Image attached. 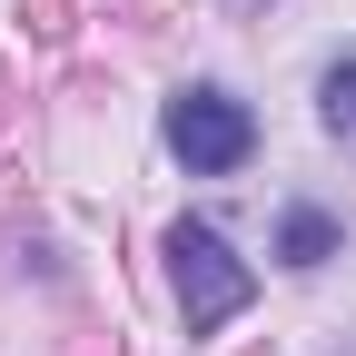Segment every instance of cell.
<instances>
[{
	"mask_svg": "<svg viewBox=\"0 0 356 356\" xmlns=\"http://www.w3.org/2000/svg\"><path fill=\"white\" fill-rule=\"evenodd\" d=\"M168 277H178V307H188V337H218V327L257 297V267L218 238V228H198V218L168 228Z\"/></svg>",
	"mask_w": 356,
	"mask_h": 356,
	"instance_id": "1",
	"label": "cell"
},
{
	"mask_svg": "<svg viewBox=\"0 0 356 356\" xmlns=\"http://www.w3.org/2000/svg\"><path fill=\"white\" fill-rule=\"evenodd\" d=\"M168 149L188 159L198 178H228L257 149V119L228 99V89H178V99H168Z\"/></svg>",
	"mask_w": 356,
	"mask_h": 356,
	"instance_id": "2",
	"label": "cell"
},
{
	"mask_svg": "<svg viewBox=\"0 0 356 356\" xmlns=\"http://www.w3.org/2000/svg\"><path fill=\"white\" fill-rule=\"evenodd\" d=\"M277 248H287V267H327V257H337V218H327V208H287Z\"/></svg>",
	"mask_w": 356,
	"mask_h": 356,
	"instance_id": "3",
	"label": "cell"
},
{
	"mask_svg": "<svg viewBox=\"0 0 356 356\" xmlns=\"http://www.w3.org/2000/svg\"><path fill=\"white\" fill-rule=\"evenodd\" d=\"M317 119H327V129H356V60H337V70H327V89H317Z\"/></svg>",
	"mask_w": 356,
	"mask_h": 356,
	"instance_id": "4",
	"label": "cell"
}]
</instances>
